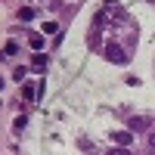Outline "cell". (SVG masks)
<instances>
[{
	"label": "cell",
	"mask_w": 155,
	"mask_h": 155,
	"mask_svg": "<svg viewBox=\"0 0 155 155\" xmlns=\"http://www.w3.org/2000/svg\"><path fill=\"white\" fill-rule=\"evenodd\" d=\"M112 155H130V152H127V149H115Z\"/></svg>",
	"instance_id": "4"
},
{
	"label": "cell",
	"mask_w": 155,
	"mask_h": 155,
	"mask_svg": "<svg viewBox=\"0 0 155 155\" xmlns=\"http://www.w3.org/2000/svg\"><path fill=\"white\" fill-rule=\"evenodd\" d=\"M149 146H152V149H155V134H152V137H149Z\"/></svg>",
	"instance_id": "5"
},
{
	"label": "cell",
	"mask_w": 155,
	"mask_h": 155,
	"mask_svg": "<svg viewBox=\"0 0 155 155\" xmlns=\"http://www.w3.org/2000/svg\"><path fill=\"white\" fill-rule=\"evenodd\" d=\"M31 16H34L31 6H22V9H19V19H31Z\"/></svg>",
	"instance_id": "2"
},
{
	"label": "cell",
	"mask_w": 155,
	"mask_h": 155,
	"mask_svg": "<svg viewBox=\"0 0 155 155\" xmlns=\"http://www.w3.org/2000/svg\"><path fill=\"white\" fill-rule=\"evenodd\" d=\"M143 127H146V118H134V121H130V130H134V134L143 130Z\"/></svg>",
	"instance_id": "1"
},
{
	"label": "cell",
	"mask_w": 155,
	"mask_h": 155,
	"mask_svg": "<svg viewBox=\"0 0 155 155\" xmlns=\"http://www.w3.org/2000/svg\"><path fill=\"white\" fill-rule=\"evenodd\" d=\"M31 47H34V50H41V47H44V37H37V34H34V37H31Z\"/></svg>",
	"instance_id": "3"
}]
</instances>
